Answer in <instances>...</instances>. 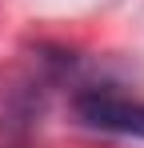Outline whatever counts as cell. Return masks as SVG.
Segmentation results:
<instances>
[{
    "label": "cell",
    "instance_id": "cell-1",
    "mask_svg": "<svg viewBox=\"0 0 144 148\" xmlns=\"http://www.w3.org/2000/svg\"><path fill=\"white\" fill-rule=\"evenodd\" d=\"M76 116L88 128H100V132L144 136V104L140 100H124L116 92H84L76 100Z\"/></svg>",
    "mask_w": 144,
    "mask_h": 148
}]
</instances>
